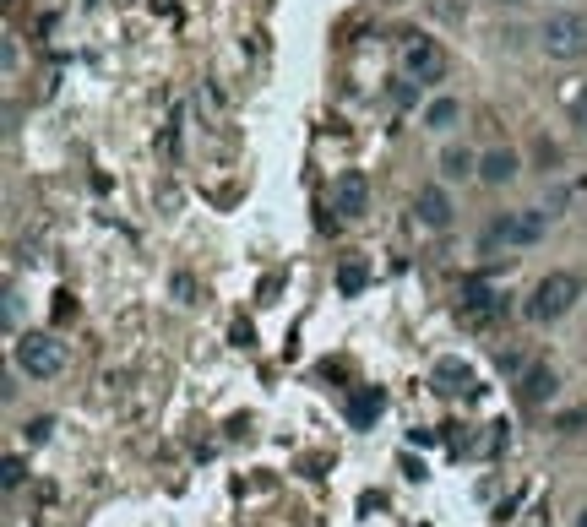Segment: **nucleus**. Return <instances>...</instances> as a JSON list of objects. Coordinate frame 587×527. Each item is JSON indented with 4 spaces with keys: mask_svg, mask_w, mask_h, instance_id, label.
Wrapping results in <instances>:
<instances>
[{
    "mask_svg": "<svg viewBox=\"0 0 587 527\" xmlns=\"http://www.w3.org/2000/svg\"><path fill=\"white\" fill-rule=\"evenodd\" d=\"M539 49L549 60H582L587 55V11H555V17H544Z\"/></svg>",
    "mask_w": 587,
    "mask_h": 527,
    "instance_id": "2",
    "label": "nucleus"
},
{
    "mask_svg": "<svg viewBox=\"0 0 587 527\" xmlns=\"http://www.w3.org/2000/svg\"><path fill=\"white\" fill-rule=\"evenodd\" d=\"M435 381H446V392H462V386L473 381V370L462 365V359H441V365H435Z\"/></svg>",
    "mask_w": 587,
    "mask_h": 527,
    "instance_id": "15",
    "label": "nucleus"
},
{
    "mask_svg": "<svg viewBox=\"0 0 587 527\" xmlns=\"http://www.w3.org/2000/svg\"><path fill=\"white\" fill-rule=\"evenodd\" d=\"M414 212H419L424 229H452V196H446L441 185H419Z\"/></svg>",
    "mask_w": 587,
    "mask_h": 527,
    "instance_id": "7",
    "label": "nucleus"
},
{
    "mask_svg": "<svg viewBox=\"0 0 587 527\" xmlns=\"http://www.w3.org/2000/svg\"><path fill=\"white\" fill-rule=\"evenodd\" d=\"M403 77L408 82H441L446 77V49L435 39H414L403 49Z\"/></svg>",
    "mask_w": 587,
    "mask_h": 527,
    "instance_id": "5",
    "label": "nucleus"
},
{
    "mask_svg": "<svg viewBox=\"0 0 587 527\" xmlns=\"http://www.w3.org/2000/svg\"><path fill=\"white\" fill-rule=\"evenodd\" d=\"M332 212H343V218H365V212H370V180H365V169H343L332 180Z\"/></svg>",
    "mask_w": 587,
    "mask_h": 527,
    "instance_id": "6",
    "label": "nucleus"
},
{
    "mask_svg": "<svg viewBox=\"0 0 587 527\" xmlns=\"http://www.w3.org/2000/svg\"><path fill=\"white\" fill-rule=\"evenodd\" d=\"M517 169H522V158L511 153V147H495V153L479 158V180L484 185H511V180H517Z\"/></svg>",
    "mask_w": 587,
    "mask_h": 527,
    "instance_id": "9",
    "label": "nucleus"
},
{
    "mask_svg": "<svg viewBox=\"0 0 587 527\" xmlns=\"http://www.w3.org/2000/svg\"><path fill=\"white\" fill-rule=\"evenodd\" d=\"M533 158H539L544 169H549V163H560V147L549 142V136H539V142H533Z\"/></svg>",
    "mask_w": 587,
    "mask_h": 527,
    "instance_id": "16",
    "label": "nucleus"
},
{
    "mask_svg": "<svg viewBox=\"0 0 587 527\" xmlns=\"http://www.w3.org/2000/svg\"><path fill=\"white\" fill-rule=\"evenodd\" d=\"M577 299H582V278H577V272H549V278L533 283V294H528V305H522V316H528L533 326H549V321L566 316Z\"/></svg>",
    "mask_w": 587,
    "mask_h": 527,
    "instance_id": "1",
    "label": "nucleus"
},
{
    "mask_svg": "<svg viewBox=\"0 0 587 527\" xmlns=\"http://www.w3.org/2000/svg\"><path fill=\"white\" fill-rule=\"evenodd\" d=\"M386 408V397L376 392V386H365V392H354V403H348V419L359 424V430H365L370 419H376V413Z\"/></svg>",
    "mask_w": 587,
    "mask_h": 527,
    "instance_id": "13",
    "label": "nucleus"
},
{
    "mask_svg": "<svg viewBox=\"0 0 587 527\" xmlns=\"http://www.w3.org/2000/svg\"><path fill=\"white\" fill-rule=\"evenodd\" d=\"M501 6H528V0H501Z\"/></svg>",
    "mask_w": 587,
    "mask_h": 527,
    "instance_id": "20",
    "label": "nucleus"
},
{
    "mask_svg": "<svg viewBox=\"0 0 587 527\" xmlns=\"http://www.w3.org/2000/svg\"><path fill=\"white\" fill-rule=\"evenodd\" d=\"M549 218H555V212H544V207L511 212V218H501V223L490 229V245H495V240H506V245H539L544 229H549Z\"/></svg>",
    "mask_w": 587,
    "mask_h": 527,
    "instance_id": "4",
    "label": "nucleus"
},
{
    "mask_svg": "<svg viewBox=\"0 0 587 527\" xmlns=\"http://www.w3.org/2000/svg\"><path fill=\"white\" fill-rule=\"evenodd\" d=\"M571 125L587 131V87H582V93H571Z\"/></svg>",
    "mask_w": 587,
    "mask_h": 527,
    "instance_id": "17",
    "label": "nucleus"
},
{
    "mask_svg": "<svg viewBox=\"0 0 587 527\" xmlns=\"http://www.w3.org/2000/svg\"><path fill=\"white\" fill-rule=\"evenodd\" d=\"M462 310H468L473 321H490L495 316V294L479 278H468V283H462Z\"/></svg>",
    "mask_w": 587,
    "mask_h": 527,
    "instance_id": "11",
    "label": "nucleus"
},
{
    "mask_svg": "<svg viewBox=\"0 0 587 527\" xmlns=\"http://www.w3.org/2000/svg\"><path fill=\"white\" fill-rule=\"evenodd\" d=\"M17 370L33 375V381H55V375L66 370V343H55L49 332L17 337Z\"/></svg>",
    "mask_w": 587,
    "mask_h": 527,
    "instance_id": "3",
    "label": "nucleus"
},
{
    "mask_svg": "<svg viewBox=\"0 0 587 527\" xmlns=\"http://www.w3.org/2000/svg\"><path fill=\"white\" fill-rule=\"evenodd\" d=\"M577 527H587V511H582V517H577Z\"/></svg>",
    "mask_w": 587,
    "mask_h": 527,
    "instance_id": "21",
    "label": "nucleus"
},
{
    "mask_svg": "<svg viewBox=\"0 0 587 527\" xmlns=\"http://www.w3.org/2000/svg\"><path fill=\"white\" fill-rule=\"evenodd\" d=\"M365 283H370V267H365V256H348L343 267H337V288H343L348 299H354Z\"/></svg>",
    "mask_w": 587,
    "mask_h": 527,
    "instance_id": "14",
    "label": "nucleus"
},
{
    "mask_svg": "<svg viewBox=\"0 0 587 527\" xmlns=\"http://www.w3.org/2000/svg\"><path fill=\"white\" fill-rule=\"evenodd\" d=\"M49 430H55V419H33V424H28V441H33V446L49 441Z\"/></svg>",
    "mask_w": 587,
    "mask_h": 527,
    "instance_id": "19",
    "label": "nucleus"
},
{
    "mask_svg": "<svg viewBox=\"0 0 587 527\" xmlns=\"http://www.w3.org/2000/svg\"><path fill=\"white\" fill-rule=\"evenodd\" d=\"M22 473H28V468H22V457H6V468H0V479H6V489H17V484H22Z\"/></svg>",
    "mask_w": 587,
    "mask_h": 527,
    "instance_id": "18",
    "label": "nucleus"
},
{
    "mask_svg": "<svg viewBox=\"0 0 587 527\" xmlns=\"http://www.w3.org/2000/svg\"><path fill=\"white\" fill-rule=\"evenodd\" d=\"M462 120V104L457 98H430V104H424V131H452V125Z\"/></svg>",
    "mask_w": 587,
    "mask_h": 527,
    "instance_id": "10",
    "label": "nucleus"
},
{
    "mask_svg": "<svg viewBox=\"0 0 587 527\" xmlns=\"http://www.w3.org/2000/svg\"><path fill=\"white\" fill-rule=\"evenodd\" d=\"M441 174H446V180H473V174H479V158H473L468 147H446V153H441Z\"/></svg>",
    "mask_w": 587,
    "mask_h": 527,
    "instance_id": "12",
    "label": "nucleus"
},
{
    "mask_svg": "<svg viewBox=\"0 0 587 527\" xmlns=\"http://www.w3.org/2000/svg\"><path fill=\"white\" fill-rule=\"evenodd\" d=\"M555 370L549 365H533V370H522V381H517V403L522 408H544L549 397H555Z\"/></svg>",
    "mask_w": 587,
    "mask_h": 527,
    "instance_id": "8",
    "label": "nucleus"
}]
</instances>
